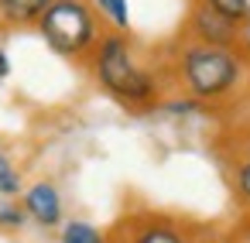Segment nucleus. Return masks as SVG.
Segmentation results:
<instances>
[{
  "instance_id": "f257e3e1",
  "label": "nucleus",
  "mask_w": 250,
  "mask_h": 243,
  "mask_svg": "<svg viewBox=\"0 0 250 243\" xmlns=\"http://www.w3.org/2000/svg\"><path fill=\"white\" fill-rule=\"evenodd\" d=\"M42 35L48 38V45L55 52L76 55V52L89 48V41H93V18L86 14L79 0H55L42 14Z\"/></svg>"
},
{
  "instance_id": "f03ea898",
  "label": "nucleus",
  "mask_w": 250,
  "mask_h": 243,
  "mask_svg": "<svg viewBox=\"0 0 250 243\" xmlns=\"http://www.w3.org/2000/svg\"><path fill=\"white\" fill-rule=\"evenodd\" d=\"M96 69H100L103 86L113 89L117 96H127V100H147L151 96V79L134 65V59H130V52H127V45L120 38L103 41Z\"/></svg>"
},
{
  "instance_id": "7ed1b4c3",
  "label": "nucleus",
  "mask_w": 250,
  "mask_h": 243,
  "mask_svg": "<svg viewBox=\"0 0 250 243\" xmlns=\"http://www.w3.org/2000/svg\"><path fill=\"white\" fill-rule=\"evenodd\" d=\"M185 79L195 96H219L236 79V59L223 48H192L185 55Z\"/></svg>"
},
{
  "instance_id": "20e7f679",
  "label": "nucleus",
  "mask_w": 250,
  "mask_h": 243,
  "mask_svg": "<svg viewBox=\"0 0 250 243\" xmlns=\"http://www.w3.org/2000/svg\"><path fill=\"white\" fill-rule=\"evenodd\" d=\"M24 209L42 223V226H55L59 216H62V202H59V192L45 182H38L35 188H28L24 195Z\"/></svg>"
},
{
  "instance_id": "39448f33",
  "label": "nucleus",
  "mask_w": 250,
  "mask_h": 243,
  "mask_svg": "<svg viewBox=\"0 0 250 243\" xmlns=\"http://www.w3.org/2000/svg\"><path fill=\"white\" fill-rule=\"evenodd\" d=\"M195 24H199L202 38H209V41H216V45L233 41V21L219 18V14H216V11H209V7H202V11L195 14Z\"/></svg>"
},
{
  "instance_id": "423d86ee",
  "label": "nucleus",
  "mask_w": 250,
  "mask_h": 243,
  "mask_svg": "<svg viewBox=\"0 0 250 243\" xmlns=\"http://www.w3.org/2000/svg\"><path fill=\"white\" fill-rule=\"evenodd\" d=\"M11 21H31L48 11V0H0Z\"/></svg>"
},
{
  "instance_id": "0eeeda50",
  "label": "nucleus",
  "mask_w": 250,
  "mask_h": 243,
  "mask_svg": "<svg viewBox=\"0 0 250 243\" xmlns=\"http://www.w3.org/2000/svg\"><path fill=\"white\" fill-rule=\"evenodd\" d=\"M209 11H216L219 18H226V21H250V4L247 0H209L206 4Z\"/></svg>"
},
{
  "instance_id": "6e6552de",
  "label": "nucleus",
  "mask_w": 250,
  "mask_h": 243,
  "mask_svg": "<svg viewBox=\"0 0 250 243\" xmlns=\"http://www.w3.org/2000/svg\"><path fill=\"white\" fill-rule=\"evenodd\" d=\"M62 243H103V240H100V233H96L93 226H86V223H69L65 233H62Z\"/></svg>"
},
{
  "instance_id": "1a4fd4ad",
  "label": "nucleus",
  "mask_w": 250,
  "mask_h": 243,
  "mask_svg": "<svg viewBox=\"0 0 250 243\" xmlns=\"http://www.w3.org/2000/svg\"><path fill=\"white\" fill-rule=\"evenodd\" d=\"M96 4H100V11L117 24V28H127V0H96Z\"/></svg>"
},
{
  "instance_id": "9d476101",
  "label": "nucleus",
  "mask_w": 250,
  "mask_h": 243,
  "mask_svg": "<svg viewBox=\"0 0 250 243\" xmlns=\"http://www.w3.org/2000/svg\"><path fill=\"white\" fill-rule=\"evenodd\" d=\"M134 243H182V236H178L175 229H161V226H158V229H144Z\"/></svg>"
},
{
  "instance_id": "9b49d317",
  "label": "nucleus",
  "mask_w": 250,
  "mask_h": 243,
  "mask_svg": "<svg viewBox=\"0 0 250 243\" xmlns=\"http://www.w3.org/2000/svg\"><path fill=\"white\" fill-rule=\"evenodd\" d=\"M0 192H18V175L4 154H0Z\"/></svg>"
},
{
  "instance_id": "f8f14e48",
  "label": "nucleus",
  "mask_w": 250,
  "mask_h": 243,
  "mask_svg": "<svg viewBox=\"0 0 250 243\" xmlns=\"http://www.w3.org/2000/svg\"><path fill=\"white\" fill-rule=\"evenodd\" d=\"M24 219V212L18 209V205H4V202H0V223H7V226H18Z\"/></svg>"
},
{
  "instance_id": "ddd939ff",
  "label": "nucleus",
  "mask_w": 250,
  "mask_h": 243,
  "mask_svg": "<svg viewBox=\"0 0 250 243\" xmlns=\"http://www.w3.org/2000/svg\"><path fill=\"white\" fill-rule=\"evenodd\" d=\"M240 192H243V195L250 199V161H247V164L240 168Z\"/></svg>"
},
{
  "instance_id": "4468645a",
  "label": "nucleus",
  "mask_w": 250,
  "mask_h": 243,
  "mask_svg": "<svg viewBox=\"0 0 250 243\" xmlns=\"http://www.w3.org/2000/svg\"><path fill=\"white\" fill-rule=\"evenodd\" d=\"M7 72H11V62H7V55H4V52H0V79H4Z\"/></svg>"
}]
</instances>
